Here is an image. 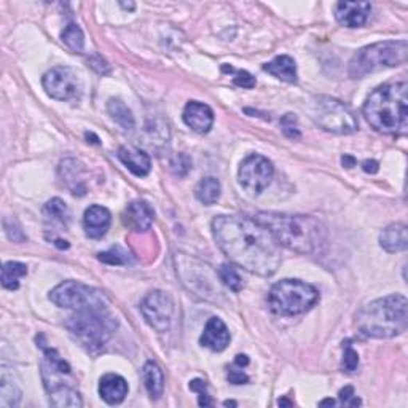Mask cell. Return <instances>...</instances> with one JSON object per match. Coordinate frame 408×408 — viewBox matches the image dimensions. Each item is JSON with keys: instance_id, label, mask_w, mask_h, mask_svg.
<instances>
[{"instance_id": "obj_1", "label": "cell", "mask_w": 408, "mask_h": 408, "mask_svg": "<svg viewBox=\"0 0 408 408\" xmlns=\"http://www.w3.org/2000/svg\"><path fill=\"white\" fill-rule=\"evenodd\" d=\"M212 233L225 255L244 270L263 278L281 266V244L259 220L243 216H219Z\"/></svg>"}, {"instance_id": "obj_2", "label": "cell", "mask_w": 408, "mask_h": 408, "mask_svg": "<svg viewBox=\"0 0 408 408\" xmlns=\"http://www.w3.org/2000/svg\"><path fill=\"white\" fill-rule=\"evenodd\" d=\"M254 219L270 230L279 244L298 254H321L327 244V228L311 216L259 212Z\"/></svg>"}, {"instance_id": "obj_3", "label": "cell", "mask_w": 408, "mask_h": 408, "mask_svg": "<svg viewBox=\"0 0 408 408\" xmlns=\"http://www.w3.org/2000/svg\"><path fill=\"white\" fill-rule=\"evenodd\" d=\"M364 117L375 131L388 136H405L408 131L407 82L381 85L368 96Z\"/></svg>"}, {"instance_id": "obj_4", "label": "cell", "mask_w": 408, "mask_h": 408, "mask_svg": "<svg viewBox=\"0 0 408 408\" xmlns=\"http://www.w3.org/2000/svg\"><path fill=\"white\" fill-rule=\"evenodd\" d=\"M408 302L405 295H389L365 305L356 316V325L368 338H393L407 330Z\"/></svg>"}, {"instance_id": "obj_5", "label": "cell", "mask_w": 408, "mask_h": 408, "mask_svg": "<svg viewBox=\"0 0 408 408\" xmlns=\"http://www.w3.org/2000/svg\"><path fill=\"white\" fill-rule=\"evenodd\" d=\"M66 327L85 350L96 352L114 337L118 321L109 305H101L75 311L67 318Z\"/></svg>"}, {"instance_id": "obj_6", "label": "cell", "mask_w": 408, "mask_h": 408, "mask_svg": "<svg viewBox=\"0 0 408 408\" xmlns=\"http://www.w3.org/2000/svg\"><path fill=\"white\" fill-rule=\"evenodd\" d=\"M407 40H388L368 45L359 50L350 62V75L352 78H362L365 75L381 71V69L397 67L407 62Z\"/></svg>"}, {"instance_id": "obj_7", "label": "cell", "mask_w": 408, "mask_h": 408, "mask_svg": "<svg viewBox=\"0 0 408 408\" xmlns=\"http://www.w3.org/2000/svg\"><path fill=\"white\" fill-rule=\"evenodd\" d=\"M319 300L316 287L300 279H282L271 287L268 302L271 311L281 316H297L313 308Z\"/></svg>"}, {"instance_id": "obj_8", "label": "cell", "mask_w": 408, "mask_h": 408, "mask_svg": "<svg viewBox=\"0 0 408 408\" xmlns=\"http://www.w3.org/2000/svg\"><path fill=\"white\" fill-rule=\"evenodd\" d=\"M311 118L324 131L334 134H352L359 123L350 107L330 96H318L311 102Z\"/></svg>"}, {"instance_id": "obj_9", "label": "cell", "mask_w": 408, "mask_h": 408, "mask_svg": "<svg viewBox=\"0 0 408 408\" xmlns=\"http://www.w3.org/2000/svg\"><path fill=\"white\" fill-rule=\"evenodd\" d=\"M50 300L59 308L74 311L90 308V306L109 305V300L98 289L77 281H64L59 284L51 291Z\"/></svg>"}, {"instance_id": "obj_10", "label": "cell", "mask_w": 408, "mask_h": 408, "mask_svg": "<svg viewBox=\"0 0 408 408\" xmlns=\"http://www.w3.org/2000/svg\"><path fill=\"white\" fill-rule=\"evenodd\" d=\"M44 88L56 101H74L82 94V80L72 67H55L44 75Z\"/></svg>"}, {"instance_id": "obj_11", "label": "cell", "mask_w": 408, "mask_h": 408, "mask_svg": "<svg viewBox=\"0 0 408 408\" xmlns=\"http://www.w3.org/2000/svg\"><path fill=\"white\" fill-rule=\"evenodd\" d=\"M275 168L271 161L262 155H250L239 166L238 179L246 192L259 195L271 184Z\"/></svg>"}, {"instance_id": "obj_12", "label": "cell", "mask_w": 408, "mask_h": 408, "mask_svg": "<svg viewBox=\"0 0 408 408\" xmlns=\"http://www.w3.org/2000/svg\"><path fill=\"white\" fill-rule=\"evenodd\" d=\"M141 313L152 329L160 332V334H164L173 324L174 303L168 294L153 291L142 300Z\"/></svg>"}, {"instance_id": "obj_13", "label": "cell", "mask_w": 408, "mask_h": 408, "mask_svg": "<svg viewBox=\"0 0 408 408\" xmlns=\"http://www.w3.org/2000/svg\"><path fill=\"white\" fill-rule=\"evenodd\" d=\"M370 12H372V5L368 2H338L335 18L346 28H361L367 23Z\"/></svg>"}, {"instance_id": "obj_14", "label": "cell", "mask_w": 408, "mask_h": 408, "mask_svg": "<svg viewBox=\"0 0 408 408\" xmlns=\"http://www.w3.org/2000/svg\"><path fill=\"white\" fill-rule=\"evenodd\" d=\"M153 209L146 201H133L123 212V223L133 232H147L153 223Z\"/></svg>"}, {"instance_id": "obj_15", "label": "cell", "mask_w": 408, "mask_h": 408, "mask_svg": "<svg viewBox=\"0 0 408 408\" xmlns=\"http://www.w3.org/2000/svg\"><path fill=\"white\" fill-rule=\"evenodd\" d=\"M59 176L64 182V185L72 192L75 196H83L88 192L87 179H85V168L77 160H64L59 166Z\"/></svg>"}, {"instance_id": "obj_16", "label": "cell", "mask_w": 408, "mask_h": 408, "mask_svg": "<svg viewBox=\"0 0 408 408\" xmlns=\"http://www.w3.org/2000/svg\"><path fill=\"white\" fill-rule=\"evenodd\" d=\"M184 121L193 131L200 134L209 133L214 125V112L211 107L203 104V102L192 101L184 109Z\"/></svg>"}, {"instance_id": "obj_17", "label": "cell", "mask_w": 408, "mask_h": 408, "mask_svg": "<svg viewBox=\"0 0 408 408\" xmlns=\"http://www.w3.org/2000/svg\"><path fill=\"white\" fill-rule=\"evenodd\" d=\"M230 340H232L230 330L227 329V325H225V322L219 318H211L207 321L203 335L200 338L203 346H206L211 351L216 352L227 350Z\"/></svg>"}, {"instance_id": "obj_18", "label": "cell", "mask_w": 408, "mask_h": 408, "mask_svg": "<svg viewBox=\"0 0 408 408\" xmlns=\"http://www.w3.org/2000/svg\"><path fill=\"white\" fill-rule=\"evenodd\" d=\"M112 222V216L110 211L104 206H90L87 211H85V217H83V225H85V232L93 239H99L107 233V230L110 227Z\"/></svg>"}, {"instance_id": "obj_19", "label": "cell", "mask_w": 408, "mask_h": 408, "mask_svg": "<svg viewBox=\"0 0 408 408\" xmlns=\"http://www.w3.org/2000/svg\"><path fill=\"white\" fill-rule=\"evenodd\" d=\"M99 394L102 400L109 405L121 404L128 394V383L126 380L115 373H107L101 378L99 383Z\"/></svg>"}, {"instance_id": "obj_20", "label": "cell", "mask_w": 408, "mask_h": 408, "mask_svg": "<svg viewBox=\"0 0 408 408\" xmlns=\"http://www.w3.org/2000/svg\"><path fill=\"white\" fill-rule=\"evenodd\" d=\"M118 158L134 176L144 177L150 173L152 161L144 150L136 147H120L118 148Z\"/></svg>"}, {"instance_id": "obj_21", "label": "cell", "mask_w": 408, "mask_h": 408, "mask_svg": "<svg viewBox=\"0 0 408 408\" xmlns=\"http://www.w3.org/2000/svg\"><path fill=\"white\" fill-rule=\"evenodd\" d=\"M380 246L389 254L402 252L408 248V228L405 223H393L380 235Z\"/></svg>"}, {"instance_id": "obj_22", "label": "cell", "mask_w": 408, "mask_h": 408, "mask_svg": "<svg viewBox=\"0 0 408 408\" xmlns=\"http://www.w3.org/2000/svg\"><path fill=\"white\" fill-rule=\"evenodd\" d=\"M263 71L271 74L282 82L295 83L297 82V64L291 56H278L271 62H266L263 66Z\"/></svg>"}, {"instance_id": "obj_23", "label": "cell", "mask_w": 408, "mask_h": 408, "mask_svg": "<svg viewBox=\"0 0 408 408\" xmlns=\"http://www.w3.org/2000/svg\"><path fill=\"white\" fill-rule=\"evenodd\" d=\"M142 380L152 399H160L164 389V377L158 364L148 361L142 368Z\"/></svg>"}, {"instance_id": "obj_24", "label": "cell", "mask_w": 408, "mask_h": 408, "mask_svg": "<svg viewBox=\"0 0 408 408\" xmlns=\"http://www.w3.org/2000/svg\"><path fill=\"white\" fill-rule=\"evenodd\" d=\"M21 400V391L18 384L13 381V375L10 377L7 368L2 370V378H0V407L12 408L18 407Z\"/></svg>"}, {"instance_id": "obj_25", "label": "cell", "mask_w": 408, "mask_h": 408, "mask_svg": "<svg viewBox=\"0 0 408 408\" xmlns=\"http://www.w3.org/2000/svg\"><path fill=\"white\" fill-rule=\"evenodd\" d=\"M50 404L53 407H72V408H80L83 407L82 397H80L78 391L74 389L71 384H64L61 388H56L50 391Z\"/></svg>"}, {"instance_id": "obj_26", "label": "cell", "mask_w": 408, "mask_h": 408, "mask_svg": "<svg viewBox=\"0 0 408 408\" xmlns=\"http://www.w3.org/2000/svg\"><path fill=\"white\" fill-rule=\"evenodd\" d=\"M107 112H109L112 120L118 123L123 130L131 131L134 128V117L131 114V110L128 109V105L121 99H109V102H107Z\"/></svg>"}, {"instance_id": "obj_27", "label": "cell", "mask_w": 408, "mask_h": 408, "mask_svg": "<svg viewBox=\"0 0 408 408\" xmlns=\"http://www.w3.org/2000/svg\"><path fill=\"white\" fill-rule=\"evenodd\" d=\"M220 192H222V185H220L216 177H204L203 180H200V184L196 185L195 195L203 204L211 206V204L217 203Z\"/></svg>"}, {"instance_id": "obj_28", "label": "cell", "mask_w": 408, "mask_h": 408, "mask_svg": "<svg viewBox=\"0 0 408 408\" xmlns=\"http://www.w3.org/2000/svg\"><path fill=\"white\" fill-rule=\"evenodd\" d=\"M28 275V266L19 262H7L2 268V286L8 291L19 287V279Z\"/></svg>"}, {"instance_id": "obj_29", "label": "cell", "mask_w": 408, "mask_h": 408, "mask_svg": "<svg viewBox=\"0 0 408 408\" xmlns=\"http://www.w3.org/2000/svg\"><path fill=\"white\" fill-rule=\"evenodd\" d=\"M44 212L48 219L56 220L59 223L67 225L69 219H71V212H69L67 204L59 198H53L51 201H48L44 207Z\"/></svg>"}, {"instance_id": "obj_30", "label": "cell", "mask_w": 408, "mask_h": 408, "mask_svg": "<svg viewBox=\"0 0 408 408\" xmlns=\"http://www.w3.org/2000/svg\"><path fill=\"white\" fill-rule=\"evenodd\" d=\"M62 42L66 44L72 51L80 53L85 45V35L83 31L77 24H69L62 32Z\"/></svg>"}, {"instance_id": "obj_31", "label": "cell", "mask_w": 408, "mask_h": 408, "mask_svg": "<svg viewBox=\"0 0 408 408\" xmlns=\"http://www.w3.org/2000/svg\"><path fill=\"white\" fill-rule=\"evenodd\" d=\"M98 259L101 262L107 263V265H128V263L133 262L130 257V252L123 249L121 246H112L109 250L101 252Z\"/></svg>"}, {"instance_id": "obj_32", "label": "cell", "mask_w": 408, "mask_h": 408, "mask_svg": "<svg viewBox=\"0 0 408 408\" xmlns=\"http://www.w3.org/2000/svg\"><path fill=\"white\" fill-rule=\"evenodd\" d=\"M219 276H220V281H222L230 291L239 292L241 289H243V279H241L239 273L236 271V268L233 265L225 263V265L220 266Z\"/></svg>"}, {"instance_id": "obj_33", "label": "cell", "mask_w": 408, "mask_h": 408, "mask_svg": "<svg viewBox=\"0 0 408 408\" xmlns=\"http://www.w3.org/2000/svg\"><path fill=\"white\" fill-rule=\"evenodd\" d=\"M3 228H5V233H7V236L13 241V243H24L26 241V235L16 219H10V217L5 219Z\"/></svg>"}, {"instance_id": "obj_34", "label": "cell", "mask_w": 408, "mask_h": 408, "mask_svg": "<svg viewBox=\"0 0 408 408\" xmlns=\"http://www.w3.org/2000/svg\"><path fill=\"white\" fill-rule=\"evenodd\" d=\"M343 350H345V356H343L341 368L345 370V372H348V373H352L354 370L357 368V365H359V356H357V352L354 351V348L351 346L350 341L343 343Z\"/></svg>"}, {"instance_id": "obj_35", "label": "cell", "mask_w": 408, "mask_h": 408, "mask_svg": "<svg viewBox=\"0 0 408 408\" xmlns=\"http://www.w3.org/2000/svg\"><path fill=\"white\" fill-rule=\"evenodd\" d=\"M171 169H173V173L176 176L185 177L192 169V158L187 153L176 155L173 161H171Z\"/></svg>"}, {"instance_id": "obj_36", "label": "cell", "mask_w": 408, "mask_h": 408, "mask_svg": "<svg viewBox=\"0 0 408 408\" xmlns=\"http://www.w3.org/2000/svg\"><path fill=\"white\" fill-rule=\"evenodd\" d=\"M281 128L282 133L286 134L289 139H300V128H298V118L294 114H286L281 118Z\"/></svg>"}, {"instance_id": "obj_37", "label": "cell", "mask_w": 408, "mask_h": 408, "mask_svg": "<svg viewBox=\"0 0 408 408\" xmlns=\"http://www.w3.org/2000/svg\"><path fill=\"white\" fill-rule=\"evenodd\" d=\"M190 389L198 393V404H200V407H211L212 405L211 397H209V394H207L206 381H203L200 378L190 381Z\"/></svg>"}, {"instance_id": "obj_38", "label": "cell", "mask_w": 408, "mask_h": 408, "mask_svg": "<svg viewBox=\"0 0 408 408\" xmlns=\"http://www.w3.org/2000/svg\"><path fill=\"white\" fill-rule=\"evenodd\" d=\"M338 397H340V402L343 405H348V407H357L362 404V400L359 399V397L354 394V388L352 386H346V388H343L340 391V394H338Z\"/></svg>"}, {"instance_id": "obj_39", "label": "cell", "mask_w": 408, "mask_h": 408, "mask_svg": "<svg viewBox=\"0 0 408 408\" xmlns=\"http://www.w3.org/2000/svg\"><path fill=\"white\" fill-rule=\"evenodd\" d=\"M233 72H235V83L238 85V87L248 88V90L255 87V83H257L255 78L252 77V75L249 72H246V71H235V69H233Z\"/></svg>"}, {"instance_id": "obj_40", "label": "cell", "mask_w": 408, "mask_h": 408, "mask_svg": "<svg viewBox=\"0 0 408 408\" xmlns=\"http://www.w3.org/2000/svg\"><path fill=\"white\" fill-rule=\"evenodd\" d=\"M228 381L233 384H246L249 381V377L243 372V370L232 367L228 372Z\"/></svg>"}, {"instance_id": "obj_41", "label": "cell", "mask_w": 408, "mask_h": 408, "mask_svg": "<svg viewBox=\"0 0 408 408\" xmlns=\"http://www.w3.org/2000/svg\"><path fill=\"white\" fill-rule=\"evenodd\" d=\"M90 66L94 69L96 72L98 74H109L110 72V67H109V64H107L104 59H102L101 56H94V58H91L90 59Z\"/></svg>"}, {"instance_id": "obj_42", "label": "cell", "mask_w": 408, "mask_h": 408, "mask_svg": "<svg viewBox=\"0 0 408 408\" xmlns=\"http://www.w3.org/2000/svg\"><path fill=\"white\" fill-rule=\"evenodd\" d=\"M362 169L367 174H377L380 171V163L375 160H365L362 163Z\"/></svg>"}, {"instance_id": "obj_43", "label": "cell", "mask_w": 408, "mask_h": 408, "mask_svg": "<svg viewBox=\"0 0 408 408\" xmlns=\"http://www.w3.org/2000/svg\"><path fill=\"white\" fill-rule=\"evenodd\" d=\"M235 365L236 367H246V365H249V357L248 356H244V354H238V356H236V359H235Z\"/></svg>"}, {"instance_id": "obj_44", "label": "cell", "mask_w": 408, "mask_h": 408, "mask_svg": "<svg viewBox=\"0 0 408 408\" xmlns=\"http://www.w3.org/2000/svg\"><path fill=\"white\" fill-rule=\"evenodd\" d=\"M341 163L345 168H352V166H356V158L351 157V155H345V157H341Z\"/></svg>"}, {"instance_id": "obj_45", "label": "cell", "mask_w": 408, "mask_h": 408, "mask_svg": "<svg viewBox=\"0 0 408 408\" xmlns=\"http://www.w3.org/2000/svg\"><path fill=\"white\" fill-rule=\"evenodd\" d=\"M319 405H321V407H325V405H335V400H332V399H325V400H322Z\"/></svg>"}, {"instance_id": "obj_46", "label": "cell", "mask_w": 408, "mask_h": 408, "mask_svg": "<svg viewBox=\"0 0 408 408\" xmlns=\"http://www.w3.org/2000/svg\"><path fill=\"white\" fill-rule=\"evenodd\" d=\"M279 405H287V407H291V405H292V402H289L287 399H281V400H279Z\"/></svg>"}, {"instance_id": "obj_47", "label": "cell", "mask_w": 408, "mask_h": 408, "mask_svg": "<svg viewBox=\"0 0 408 408\" xmlns=\"http://www.w3.org/2000/svg\"><path fill=\"white\" fill-rule=\"evenodd\" d=\"M121 5H123V7H125V8H131V10L134 8V3H121Z\"/></svg>"}, {"instance_id": "obj_48", "label": "cell", "mask_w": 408, "mask_h": 408, "mask_svg": "<svg viewBox=\"0 0 408 408\" xmlns=\"http://www.w3.org/2000/svg\"><path fill=\"white\" fill-rule=\"evenodd\" d=\"M223 405H225V407H230V405H232V407H235L236 404H235V402H230V400H227V402H225V404H223Z\"/></svg>"}]
</instances>
